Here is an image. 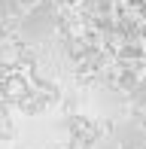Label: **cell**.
Instances as JSON below:
<instances>
[{"label": "cell", "instance_id": "3", "mask_svg": "<svg viewBox=\"0 0 146 149\" xmlns=\"http://www.w3.org/2000/svg\"><path fill=\"white\" fill-rule=\"evenodd\" d=\"M116 33H119V37H125V40H137V37H140V28H134L131 18H125V22L116 24Z\"/></svg>", "mask_w": 146, "mask_h": 149}, {"label": "cell", "instance_id": "5", "mask_svg": "<svg viewBox=\"0 0 146 149\" xmlns=\"http://www.w3.org/2000/svg\"><path fill=\"white\" fill-rule=\"evenodd\" d=\"M131 100H134L137 107H143V110H146V82H137L134 88H131Z\"/></svg>", "mask_w": 146, "mask_h": 149}, {"label": "cell", "instance_id": "9", "mask_svg": "<svg viewBox=\"0 0 146 149\" xmlns=\"http://www.w3.org/2000/svg\"><path fill=\"white\" fill-rule=\"evenodd\" d=\"M125 3H128V6H140L143 0H125Z\"/></svg>", "mask_w": 146, "mask_h": 149}, {"label": "cell", "instance_id": "12", "mask_svg": "<svg viewBox=\"0 0 146 149\" xmlns=\"http://www.w3.org/2000/svg\"><path fill=\"white\" fill-rule=\"evenodd\" d=\"M55 3H76V0H55Z\"/></svg>", "mask_w": 146, "mask_h": 149}, {"label": "cell", "instance_id": "6", "mask_svg": "<svg viewBox=\"0 0 146 149\" xmlns=\"http://www.w3.org/2000/svg\"><path fill=\"white\" fill-rule=\"evenodd\" d=\"M88 9L95 15H104V12H113V0H88Z\"/></svg>", "mask_w": 146, "mask_h": 149}, {"label": "cell", "instance_id": "11", "mask_svg": "<svg viewBox=\"0 0 146 149\" xmlns=\"http://www.w3.org/2000/svg\"><path fill=\"white\" fill-rule=\"evenodd\" d=\"M140 37H143V40H146V24H143V28H140Z\"/></svg>", "mask_w": 146, "mask_h": 149}, {"label": "cell", "instance_id": "7", "mask_svg": "<svg viewBox=\"0 0 146 149\" xmlns=\"http://www.w3.org/2000/svg\"><path fill=\"white\" fill-rule=\"evenodd\" d=\"M137 82H140V79L134 76V70H122V76H119V85H122V88H128V91H131Z\"/></svg>", "mask_w": 146, "mask_h": 149}, {"label": "cell", "instance_id": "4", "mask_svg": "<svg viewBox=\"0 0 146 149\" xmlns=\"http://www.w3.org/2000/svg\"><path fill=\"white\" fill-rule=\"evenodd\" d=\"M22 9H24V6L18 3V0H0V15H3V18H15Z\"/></svg>", "mask_w": 146, "mask_h": 149}, {"label": "cell", "instance_id": "10", "mask_svg": "<svg viewBox=\"0 0 146 149\" xmlns=\"http://www.w3.org/2000/svg\"><path fill=\"white\" fill-rule=\"evenodd\" d=\"M140 12H143V18H146V0H143V3H140Z\"/></svg>", "mask_w": 146, "mask_h": 149}, {"label": "cell", "instance_id": "8", "mask_svg": "<svg viewBox=\"0 0 146 149\" xmlns=\"http://www.w3.org/2000/svg\"><path fill=\"white\" fill-rule=\"evenodd\" d=\"M18 3H22V6H24V9H31V6H37V3H40V0H18Z\"/></svg>", "mask_w": 146, "mask_h": 149}, {"label": "cell", "instance_id": "1", "mask_svg": "<svg viewBox=\"0 0 146 149\" xmlns=\"http://www.w3.org/2000/svg\"><path fill=\"white\" fill-rule=\"evenodd\" d=\"M58 24V9H55V0H40L37 6H31L28 15L22 18V33L28 40H43L55 31Z\"/></svg>", "mask_w": 146, "mask_h": 149}, {"label": "cell", "instance_id": "2", "mask_svg": "<svg viewBox=\"0 0 146 149\" xmlns=\"http://www.w3.org/2000/svg\"><path fill=\"white\" fill-rule=\"evenodd\" d=\"M119 58L122 61H140V58H146V52H143V46L137 40H125L122 49H119Z\"/></svg>", "mask_w": 146, "mask_h": 149}]
</instances>
